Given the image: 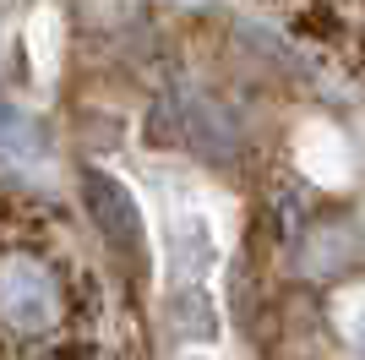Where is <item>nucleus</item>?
Segmentation results:
<instances>
[{"instance_id": "1", "label": "nucleus", "mask_w": 365, "mask_h": 360, "mask_svg": "<svg viewBox=\"0 0 365 360\" xmlns=\"http://www.w3.org/2000/svg\"><path fill=\"white\" fill-rule=\"evenodd\" d=\"M82 196H88V213H93V224H98V235H104V246L120 256V262L148 256L142 213H137V202H131V191H125L120 180L104 175V169H88V175H82Z\"/></svg>"}, {"instance_id": "2", "label": "nucleus", "mask_w": 365, "mask_h": 360, "mask_svg": "<svg viewBox=\"0 0 365 360\" xmlns=\"http://www.w3.org/2000/svg\"><path fill=\"white\" fill-rule=\"evenodd\" d=\"M294 251H300V268L311 273V279H338V273L354 268L360 235H354L349 219H311L305 235L294 240Z\"/></svg>"}, {"instance_id": "3", "label": "nucleus", "mask_w": 365, "mask_h": 360, "mask_svg": "<svg viewBox=\"0 0 365 360\" xmlns=\"http://www.w3.org/2000/svg\"><path fill=\"white\" fill-rule=\"evenodd\" d=\"M0 153H11V159H33V153H44V136L33 126L22 109L0 104Z\"/></svg>"}]
</instances>
